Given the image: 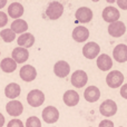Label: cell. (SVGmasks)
Returning <instances> with one entry per match:
<instances>
[{
  "label": "cell",
  "mask_w": 127,
  "mask_h": 127,
  "mask_svg": "<svg viewBox=\"0 0 127 127\" xmlns=\"http://www.w3.org/2000/svg\"><path fill=\"white\" fill-rule=\"evenodd\" d=\"M26 127H41V122H40V119L38 117L30 116L27 118Z\"/></svg>",
  "instance_id": "26"
},
{
  "label": "cell",
  "mask_w": 127,
  "mask_h": 127,
  "mask_svg": "<svg viewBox=\"0 0 127 127\" xmlns=\"http://www.w3.org/2000/svg\"><path fill=\"white\" fill-rule=\"evenodd\" d=\"M75 17H76L77 21L81 22V24H87L93 19V11L88 7H80L77 9Z\"/></svg>",
  "instance_id": "11"
},
{
  "label": "cell",
  "mask_w": 127,
  "mask_h": 127,
  "mask_svg": "<svg viewBox=\"0 0 127 127\" xmlns=\"http://www.w3.org/2000/svg\"><path fill=\"white\" fill-rule=\"evenodd\" d=\"M125 32H126V26H125V24L122 21H116L108 26V33H109L112 37L119 38V37H122V36H124Z\"/></svg>",
  "instance_id": "14"
},
{
  "label": "cell",
  "mask_w": 127,
  "mask_h": 127,
  "mask_svg": "<svg viewBox=\"0 0 127 127\" xmlns=\"http://www.w3.org/2000/svg\"><path fill=\"white\" fill-rule=\"evenodd\" d=\"M11 58L15 60L17 64H24L28 60L29 58V53L28 49L22 48V47H16L11 53Z\"/></svg>",
  "instance_id": "13"
},
{
  "label": "cell",
  "mask_w": 127,
  "mask_h": 127,
  "mask_svg": "<svg viewBox=\"0 0 127 127\" xmlns=\"http://www.w3.org/2000/svg\"><path fill=\"white\" fill-rule=\"evenodd\" d=\"M72 39L77 42H84L89 37V30L86 27L78 26L72 30Z\"/></svg>",
  "instance_id": "16"
},
{
  "label": "cell",
  "mask_w": 127,
  "mask_h": 127,
  "mask_svg": "<svg viewBox=\"0 0 127 127\" xmlns=\"http://www.w3.org/2000/svg\"><path fill=\"white\" fill-rule=\"evenodd\" d=\"M121 96L123 98L127 99V84H125V85H123L121 87Z\"/></svg>",
  "instance_id": "31"
},
{
  "label": "cell",
  "mask_w": 127,
  "mask_h": 127,
  "mask_svg": "<svg viewBox=\"0 0 127 127\" xmlns=\"http://www.w3.org/2000/svg\"><path fill=\"white\" fill-rule=\"evenodd\" d=\"M121 127H122V126H121Z\"/></svg>",
  "instance_id": "34"
},
{
  "label": "cell",
  "mask_w": 127,
  "mask_h": 127,
  "mask_svg": "<svg viewBox=\"0 0 127 127\" xmlns=\"http://www.w3.org/2000/svg\"><path fill=\"white\" fill-rule=\"evenodd\" d=\"M0 68L3 72H7V74H10V72H13L16 69H17V63L10 57L3 58L0 63Z\"/></svg>",
  "instance_id": "23"
},
{
  "label": "cell",
  "mask_w": 127,
  "mask_h": 127,
  "mask_svg": "<svg viewBox=\"0 0 127 127\" xmlns=\"http://www.w3.org/2000/svg\"><path fill=\"white\" fill-rule=\"evenodd\" d=\"M7 24H8V16L3 11H0V28L4 27Z\"/></svg>",
  "instance_id": "28"
},
{
  "label": "cell",
  "mask_w": 127,
  "mask_h": 127,
  "mask_svg": "<svg viewBox=\"0 0 127 127\" xmlns=\"http://www.w3.org/2000/svg\"><path fill=\"white\" fill-rule=\"evenodd\" d=\"M63 100L68 107H74L79 103V95L76 90H67L63 96Z\"/></svg>",
  "instance_id": "19"
},
{
  "label": "cell",
  "mask_w": 127,
  "mask_h": 127,
  "mask_svg": "<svg viewBox=\"0 0 127 127\" xmlns=\"http://www.w3.org/2000/svg\"><path fill=\"white\" fill-rule=\"evenodd\" d=\"M99 53H100V47L94 41L87 42L83 48V55L87 59H95L99 56Z\"/></svg>",
  "instance_id": "4"
},
{
  "label": "cell",
  "mask_w": 127,
  "mask_h": 127,
  "mask_svg": "<svg viewBox=\"0 0 127 127\" xmlns=\"http://www.w3.org/2000/svg\"><path fill=\"white\" fill-rule=\"evenodd\" d=\"M99 112L103 116L105 117H110L114 116L117 113V105L114 100L112 99H106L105 101L101 103V105L99 106Z\"/></svg>",
  "instance_id": "5"
},
{
  "label": "cell",
  "mask_w": 127,
  "mask_h": 127,
  "mask_svg": "<svg viewBox=\"0 0 127 127\" xmlns=\"http://www.w3.org/2000/svg\"><path fill=\"white\" fill-rule=\"evenodd\" d=\"M11 30L15 33H25L28 30V24H27L26 20L24 19H17L11 24Z\"/></svg>",
  "instance_id": "24"
},
{
  "label": "cell",
  "mask_w": 127,
  "mask_h": 127,
  "mask_svg": "<svg viewBox=\"0 0 127 127\" xmlns=\"http://www.w3.org/2000/svg\"><path fill=\"white\" fill-rule=\"evenodd\" d=\"M84 98L88 101V103H95L100 98V90L96 86H89L85 89L84 93Z\"/></svg>",
  "instance_id": "17"
},
{
  "label": "cell",
  "mask_w": 127,
  "mask_h": 127,
  "mask_svg": "<svg viewBox=\"0 0 127 127\" xmlns=\"http://www.w3.org/2000/svg\"><path fill=\"white\" fill-rule=\"evenodd\" d=\"M54 72L59 78H66L70 72V66L69 64L65 60H59L54 66Z\"/></svg>",
  "instance_id": "12"
},
{
  "label": "cell",
  "mask_w": 127,
  "mask_h": 127,
  "mask_svg": "<svg viewBox=\"0 0 127 127\" xmlns=\"http://www.w3.org/2000/svg\"><path fill=\"white\" fill-rule=\"evenodd\" d=\"M4 125V116L0 113V127H2Z\"/></svg>",
  "instance_id": "32"
},
{
  "label": "cell",
  "mask_w": 127,
  "mask_h": 127,
  "mask_svg": "<svg viewBox=\"0 0 127 127\" xmlns=\"http://www.w3.org/2000/svg\"><path fill=\"white\" fill-rule=\"evenodd\" d=\"M113 57L117 63H126L127 62V45L119 44L113 50Z\"/></svg>",
  "instance_id": "15"
},
{
  "label": "cell",
  "mask_w": 127,
  "mask_h": 127,
  "mask_svg": "<svg viewBox=\"0 0 127 127\" xmlns=\"http://www.w3.org/2000/svg\"><path fill=\"white\" fill-rule=\"evenodd\" d=\"M59 118V112L54 106H48L42 110V119L47 124H55Z\"/></svg>",
  "instance_id": "7"
},
{
  "label": "cell",
  "mask_w": 127,
  "mask_h": 127,
  "mask_svg": "<svg viewBox=\"0 0 127 127\" xmlns=\"http://www.w3.org/2000/svg\"><path fill=\"white\" fill-rule=\"evenodd\" d=\"M101 16H103V19L106 22H109V25H110V24H114V22L118 21L119 17H121V13H119V10L117 8L109 6L104 9Z\"/></svg>",
  "instance_id": "8"
},
{
  "label": "cell",
  "mask_w": 127,
  "mask_h": 127,
  "mask_svg": "<svg viewBox=\"0 0 127 127\" xmlns=\"http://www.w3.org/2000/svg\"><path fill=\"white\" fill-rule=\"evenodd\" d=\"M117 6L123 10H127V0H117Z\"/></svg>",
  "instance_id": "30"
},
{
  "label": "cell",
  "mask_w": 127,
  "mask_h": 127,
  "mask_svg": "<svg viewBox=\"0 0 127 127\" xmlns=\"http://www.w3.org/2000/svg\"><path fill=\"white\" fill-rule=\"evenodd\" d=\"M0 38L4 42H11L16 39V33L11 29H2L0 32Z\"/></svg>",
  "instance_id": "25"
},
{
  "label": "cell",
  "mask_w": 127,
  "mask_h": 127,
  "mask_svg": "<svg viewBox=\"0 0 127 127\" xmlns=\"http://www.w3.org/2000/svg\"><path fill=\"white\" fill-rule=\"evenodd\" d=\"M124 83V75L119 70H113L108 72L106 76V84L110 88H118L122 87Z\"/></svg>",
  "instance_id": "2"
},
{
  "label": "cell",
  "mask_w": 127,
  "mask_h": 127,
  "mask_svg": "<svg viewBox=\"0 0 127 127\" xmlns=\"http://www.w3.org/2000/svg\"><path fill=\"white\" fill-rule=\"evenodd\" d=\"M97 67L99 68V70L101 71H108L109 69H112L113 67V60L112 58L109 57L106 54H101L97 57Z\"/></svg>",
  "instance_id": "18"
},
{
  "label": "cell",
  "mask_w": 127,
  "mask_h": 127,
  "mask_svg": "<svg viewBox=\"0 0 127 127\" xmlns=\"http://www.w3.org/2000/svg\"><path fill=\"white\" fill-rule=\"evenodd\" d=\"M64 13V6L59 1H53L48 4L46 9V16L50 20L59 19Z\"/></svg>",
  "instance_id": "1"
},
{
  "label": "cell",
  "mask_w": 127,
  "mask_h": 127,
  "mask_svg": "<svg viewBox=\"0 0 127 127\" xmlns=\"http://www.w3.org/2000/svg\"><path fill=\"white\" fill-rule=\"evenodd\" d=\"M20 93H21V88H20V86L17 83H10L4 88V95H6V97L12 99V100H15V98H17L19 96Z\"/></svg>",
  "instance_id": "21"
},
{
  "label": "cell",
  "mask_w": 127,
  "mask_h": 127,
  "mask_svg": "<svg viewBox=\"0 0 127 127\" xmlns=\"http://www.w3.org/2000/svg\"><path fill=\"white\" fill-rule=\"evenodd\" d=\"M8 15L10 16V18H13L15 20L20 19V17L24 15V6L19 2L10 3L8 7Z\"/></svg>",
  "instance_id": "20"
},
{
  "label": "cell",
  "mask_w": 127,
  "mask_h": 127,
  "mask_svg": "<svg viewBox=\"0 0 127 127\" xmlns=\"http://www.w3.org/2000/svg\"><path fill=\"white\" fill-rule=\"evenodd\" d=\"M98 127H114V123L112 121H108V119H104L99 123Z\"/></svg>",
  "instance_id": "29"
},
{
  "label": "cell",
  "mask_w": 127,
  "mask_h": 127,
  "mask_svg": "<svg viewBox=\"0 0 127 127\" xmlns=\"http://www.w3.org/2000/svg\"><path fill=\"white\" fill-rule=\"evenodd\" d=\"M19 76L24 81L29 83V81H32L36 79V77H37V70L31 65H25L20 69Z\"/></svg>",
  "instance_id": "9"
},
{
  "label": "cell",
  "mask_w": 127,
  "mask_h": 127,
  "mask_svg": "<svg viewBox=\"0 0 127 127\" xmlns=\"http://www.w3.org/2000/svg\"><path fill=\"white\" fill-rule=\"evenodd\" d=\"M7 4V0H0V9H2Z\"/></svg>",
  "instance_id": "33"
},
{
  "label": "cell",
  "mask_w": 127,
  "mask_h": 127,
  "mask_svg": "<svg viewBox=\"0 0 127 127\" xmlns=\"http://www.w3.org/2000/svg\"><path fill=\"white\" fill-rule=\"evenodd\" d=\"M7 127H25V126H24V123H22L20 119L13 118V119H11V121L8 123Z\"/></svg>",
  "instance_id": "27"
},
{
  "label": "cell",
  "mask_w": 127,
  "mask_h": 127,
  "mask_svg": "<svg viewBox=\"0 0 127 127\" xmlns=\"http://www.w3.org/2000/svg\"><path fill=\"white\" fill-rule=\"evenodd\" d=\"M45 101V94L39 89H32L27 95V103L31 107H39Z\"/></svg>",
  "instance_id": "3"
},
{
  "label": "cell",
  "mask_w": 127,
  "mask_h": 127,
  "mask_svg": "<svg viewBox=\"0 0 127 127\" xmlns=\"http://www.w3.org/2000/svg\"><path fill=\"white\" fill-rule=\"evenodd\" d=\"M17 42L19 45V47H22V48H26V49L30 48L35 44V37H33V35H31L29 32H25L18 37Z\"/></svg>",
  "instance_id": "22"
},
{
  "label": "cell",
  "mask_w": 127,
  "mask_h": 127,
  "mask_svg": "<svg viewBox=\"0 0 127 127\" xmlns=\"http://www.w3.org/2000/svg\"><path fill=\"white\" fill-rule=\"evenodd\" d=\"M88 81V76L84 70H76L72 72L71 78H70V83L74 87L76 88H81L87 84Z\"/></svg>",
  "instance_id": "6"
},
{
  "label": "cell",
  "mask_w": 127,
  "mask_h": 127,
  "mask_svg": "<svg viewBox=\"0 0 127 127\" xmlns=\"http://www.w3.org/2000/svg\"><path fill=\"white\" fill-rule=\"evenodd\" d=\"M6 110L8 113V115L13 117H18L22 114L24 112V106H22L21 101L19 100H10L8 104L6 105Z\"/></svg>",
  "instance_id": "10"
}]
</instances>
